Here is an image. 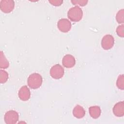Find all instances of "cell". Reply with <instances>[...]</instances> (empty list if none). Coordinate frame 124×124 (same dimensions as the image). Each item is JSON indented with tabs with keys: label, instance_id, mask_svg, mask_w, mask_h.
<instances>
[{
	"label": "cell",
	"instance_id": "1",
	"mask_svg": "<svg viewBox=\"0 0 124 124\" xmlns=\"http://www.w3.org/2000/svg\"><path fill=\"white\" fill-rule=\"evenodd\" d=\"M28 85L31 89H36L39 88L42 85L43 78L38 73H32L28 78Z\"/></svg>",
	"mask_w": 124,
	"mask_h": 124
},
{
	"label": "cell",
	"instance_id": "2",
	"mask_svg": "<svg viewBox=\"0 0 124 124\" xmlns=\"http://www.w3.org/2000/svg\"><path fill=\"white\" fill-rule=\"evenodd\" d=\"M67 16L69 19L74 22L79 21L83 16V11L78 6L71 7L68 11Z\"/></svg>",
	"mask_w": 124,
	"mask_h": 124
},
{
	"label": "cell",
	"instance_id": "3",
	"mask_svg": "<svg viewBox=\"0 0 124 124\" xmlns=\"http://www.w3.org/2000/svg\"><path fill=\"white\" fill-rule=\"evenodd\" d=\"M50 75L54 79L62 78L64 74L63 68L59 64H56L51 67L49 71Z\"/></svg>",
	"mask_w": 124,
	"mask_h": 124
},
{
	"label": "cell",
	"instance_id": "4",
	"mask_svg": "<svg viewBox=\"0 0 124 124\" xmlns=\"http://www.w3.org/2000/svg\"><path fill=\"white\" fill-rule=\"evenodd\" d=\"M19 115L18 113L14 110L7 111L4 115V121L7 124H15L18 120Z\"/></svg>",
	"mask_w": 124,
	"mask_h": 124
},
{
	"label": "cell",
	"instance_id": "5",
	"mask_svg": "<svg viewBox=\"0 0 124 124\" xmlns=\"http://www.w3.org/2000/svg\"><path fill=\"white\" fill-rule=\"evenodd\" d=\"M15 2L13 0H1L0 1V10L5 13H9L14 9Z\"/></svg>",
	"mask_w": 124,
	"mask_h": 124
},
{
	"label": "cell",
	"instance_id": "6",
	"mask_svg": "<svg viewBox=\"0 0 124 124\" xmlns=\"http://www.w3.org/2000/svg\"><path fill=\"white\" fill-rule=\"evenodd\" d=\"M114 44V37L110 34H106L103 36L101 40V46L105 50L111 48Z\"/></svg>",
	"mask_w": 124,
	"mask_h": 124
},
{
	"label": "cell",
	"instance_id": "7",
	"mask_svg": "<svg viewBox=\"0 0 124 124\" xmlns=\"http://www.w3.org/2000/svg\"><path fill=\"white\" fill-rule=\"evenodd\" d=\"M59 30L63 32H67L71 29L72 24L70 21L66 18L60 19L57 23Z\"/></svg>",
	"mask_w": 124,
	"mask_h": 124
},
{
	"label": "cell",
	"instance_id": "8",
	"mask_svg": "<svg viewBox=\"0 0 124 124\" xmlns=\"http://www.w3.org/2000/svg\"><path fill=\"white\" fill-rule=\"evenodd\" d=\"M62 63L65 67L70 68L75 65L76 60L74 57L72 55L67 54L63 57Z\"/></svg>",
	"mask_w": 124,
	"mask_h": 124
},
{
	"label": "cell",
	"instance_id": "9",
	"mask_svg": "<svg viewBox=\"0 0 124 124\" xmlns=\"http://www.w3.org/2000/svg\"><path fill=\"white\" fill-rule=\"evenodd\" d=\"M18 95L20 99L22 101H27L31 97V92L27 86H23L20 88L18 91Z\"/></svg>",
	"mask_w": 124,
	"mask_h": 124
},
{
	"label": "cell",
	"instance_id": "10",
	"mask_svg": "<svg viewBox=\"0 0 124 124\" xmlns=\"http://www.w3.org/2000/svg\"><path fill=\"white\" fill-rule=\"evenodd\" d=\"M113 112L117 117H123L124 115V102L121 101L115 104L113 108Z\"/></svg>",
	"mask_w": 124,
	"mask_h": 124
},
{
	"label": "cell",
	"instance_id": "11",
	"mask_svg": "<svg viewBox=\"0 0 124 124\" xmlns=\"http://www.w3.org/2000/svg\"><path fill=\"white\" fill-rule=\"evenodd\" d=\"M73 114L76 118L80 119L84 116L85 111L82 106L77 105L75 107L73 110Z\"/></svg>",
	"mask_w": 124,
	"mask_h": 124
},
{
	"label": "cell",
	"instance_id": "12",
	"mask_svg": "<svg viewBox=\"0 0 124 124\" xmlns=\"http://www.w3.org/2000/svg\"><path fill=\"white\" fill-rule=\"evenodd\" d=\"M89 112L90 116L93 119L98 118L101 113L100 108L98 106H91L89 108Z\"/></svg>",
	"mask_w": 124,
	"mask_h": 124
},
{
	"label": "cell",
	"instance_id": "13",
	"mask_svg": "<svg viewBox=\"0 0 124 124\" xmlns=\"http://www.w3.org/2000/svg\"><path fill=\"white\" fill-rule=\"evenodd\" d=\"M9 66V61L6 58L2 51H0V67L3 69H6Z\"/></svg>",
	"mask_w": 124,
	"mask_h": 124
},
{
	"label": "cell",
	"instance_id": "14",
	"mask_svg": "<svg viewBox=\"0 0 124 124\" xmlns=\"http://www.w3.org/2000/svg\"><path fill=\"white\" fill-rule=\"evenodd\" d=\"M124 9H122L119 10L116 15V20L118 23L121 24H123L124 22Z\"/></svg>",
	"mask_w": 124,
	"mask_h": 124
},
{
	"label": "cell",
	"instance_id": "15",
	"mask_svg": "<svg viewBox=\"0 0 124 124\" xmlns=\"http://www.w3.org/2000/svg\"><path fill=\"white\" fill-rule=\"evenodd\" d=\"M116 85L117 87L122 90L124 89V75H119L117 81H116Z\"/></svg>",
	"mask_w": 124,
	"mask_h": 124
},
{
	"label": "cell",
	"instance_id": "16",
	"mask_svg": "<svg viewBox=\"0 0 124 124\" xmlns=\"http://www.w3.org/2000/svg\"><path fill=\"white\" fill-rule=\"evenodd\" d=\"M8 78V73L3 70H0V82L4 83L6 82Z\"/></svg>",
	"mask_w": 124,
	"mask_h": 124
},
{
	"label": "cell",
	"instance_id": "17",
	"mask_svg": "<svg viewBox=\"0 0 124 124\" xmlns=\"http://www.w3.org/2000/svg\"><path fill=\"white\" fill-rule=\"evenodd\" d=\"M88 1L87 0H72L71 2L74 5H78L81 6H84L87 4ZM77 5V6H78Z\"/></svg>",
	"mask_w": 124,
	"mask_h": 124
},
{
	"label": "cell",
	"instance_id": "18",
	"mask_svg": "<svg viewBox=\"0 0 124 124\" xmlns=\"http://www.w3.org/2000/svg\"><path fill=\"white\" fill-rule=\"evenodd\" d=\"M124 26L123 24L121 25H119L116 29V31L118 35L121 37H124Z\"/></svg>",
	"mask_w": 124,
	"mask_h": 124
},
{
	"label": "cell",
	"instance_id": "19",
	"mask_svg": "<svg viewBox=\"0 0 124 124\" xmlns=\"http://www.w3.org/2000/svg\"><path fill=\"white\" fill-rule=\"evenodd\" d=\"M48 1L52 5L55 6H60L63 2L62 0H48Z\"/></svg>",
	"mask_w": 124,
	"mask_h": 124
}]
</instances>
